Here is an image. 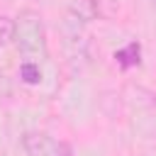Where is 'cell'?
I'll return each instance as SVG.
<instances>
[{
	"label": "cell",
	"mask_w": 156,
	"mask_h": 156,
	"mask_svg": "<svg viewBox=\"0 0 156 156\" xmlns=\"http://www.w3.org/2000/svg\"><path fill=\"white\" fill-rule=\"evenodd\" d=\"M15 44L24 61L41 63L49 58V41L44 17L37 10H22L15 17Z\"/></svg>",
	"instance_id": "6da1fadb"
},
{
	"label": "cell",
	"mask_w": 156,
	"mask_h": 156,
	"mask_svg": "<svg viewBox=\"0 0 156 156\" xmlns=\"http://www.w3.org/2000/svg\"><path fill=\"white\" fill-rule=\"evenodd\" d=\"M22 146L27 156H71V146L51 139L44 132H27L22 136Z\"/></svg>",
	"instance_id": "7a4b0ae2"
},
{
	"label": "cell",
	"mask_w": 156,
	"mask_h": 156,
	"mask_svg": "<svg viewBox=\"0 0 156 156\" xmlns=\"http://www.w3.org/2000/svg\"><path fill=\"white\" fill-rule=\"evenodd\" d=\"M71 12L80 22H90V20H95L100 15V5H98V0H73Z\"/></svg>",
	"instance_id": "3957f363"
},
{
	"label": "cell",
	"mask_w": 156,
	"mask_h": 156,
	"mask_svg": "<svg viewBox=\"0 0 156 156\" xmlns=\"http://www.w3.org/2000/svg\"><path fill=\"white\" fill-rule=\"evenodd\" d=\"M115 58H117V63H119L122 68L136 66V63H139V44H136V41L127 44L124 49H119V51L115 54Z\"/></svg>",
	"instance_id": "277c9868"
},
{
	"label": "cell",
	"mask_w": 156,
	"mask_h": 156,
	"mask_svg": "<svg viewBox=\"0 0 156 156\" xmlns=\"http://www.w3.org/2000/svg\"><path fill=\"white\" fill-rule=\"evenodd\" d=\"M20 78H22L27 85H37V83L41 80V68H39V63L22 61V66H20Z\"/></svg>",
	"instance_id": "5b68a950"
},
{
	"label": "cell",
	"mask_w": 156,
	"mask_h": 156,
	"mask_svg": "<svg viewBox=\"0 0 156 156\" xmlns=\"http://www.w3.org/2000/svg\"><path fill=\"white\" fill-rule=\"evenodd\" d=\"M15 41V20H10L7 15H0V46Z\"/></svg>",
	"instance_id": "8992f818"
},
{
	"label": "cell",
	"mask_w": 156,
	"mask_h": 156,
	"mask_svg": "<svg viewBox=\"0 0 156 156\" xmlns=\"http://www.w3.org/2000/svg\"><path fill=\"white\" fill-rule=\"evenodd\" d=\"M12 95V83L7 76H0V100H7Z\"/></svg>",
	"instance_id": "52a82bcc"
},
{
	"label": "cell",
	"mask_w": 156,
	"mask_h": 156,
	"mask_svg": "<svg viewBox=\"0 0 156 156\" xmlns=\"http://www.w3.org/2000/svg\"><path fill=\"white\" fill-rule=\"evenodd\" d=\"M154 2H156V0H154Z\"/></svg>",
	"instance_id": "ba28073f"
}]
</instances>
